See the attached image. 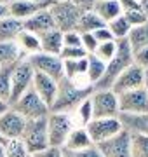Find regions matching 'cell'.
<instances>
[{
	"label": "cell",
	"mask_w": 148,
	"mask_h": 157,
	"mask_svg": "<svg viewBox=\"0 0 148 157\" xmlns=\"http://www.w3.org/2000/svg\"><path fill=\"white\" fill-rule=\"evenodd\" d=\"M92 91H94L92 86H79L65 77L59 78L57 80L56 100H54V105H52L51 112L72 115L80 103L92 94Z\"/></svg>",
	"instance_id": "cell-1"
},
{
	"label": "cell",
	"mask_w": 148,
	"mask_h": 157,
	"mask_svg": "<svg viewBox=\"0 0 148 157\" xmlns=\"http://www.w3.org/2000/svg\"><path fill=\"white\" fill-rule=\"evenodd\" d=\"M132 65V51L127 44V40H117V52L115 56L106 63V70L103 73L101 80L94 86V89H112L115 78L124 72L125 68Z\"/></svg>",
	"instance_id": "cell-2"
},
{
	"label": "cell",
	"mask_w": 148,
	"mask_h": 157,
	"mask_svg": "<svg viewBox=\"0 0 148 157\" xmlns=\"http://www.w3.org/2000/svg\"><path fill=\"white\" fill-rule=\"evenodd\" d=\"M49 12L56 30L61 33L75 32L77 23L84 12V2H54L49 6Z\"/></svg>",
	"instance_id": "cell-3"
},
{
	"label": "cell",
	"mask_w": 148,
	"mask_h": 157,
	"mask_svg": "<svg viewBox=\"0 0 148 157\" xmlns=\"http://www.w3.org/2000/svg\"><path fill=\"white\" fill-rule=\"evenodd\" d=\"M46 122H47V141H49V147L63 148L70 131L75 128L72 115L49 112V115L46 117Z\"/></svg>",
	"instance_id": "cell-4"
},
{
	"label": "cell",
	"mask_w": 148,
	"mask_h": 157,
	"mask_svg": "<svg viewBox=\"0 0 148 157\" xmlns=\"http://www.w3.org/2000/svg\"><path fill=\"white\" fill-rule=\"evenodd\" d=\"M19 140L23 141L24 148L30 155L39 154L49 147L47 141V122L46 119H35V121H26L23 129V135Z\"/></svg>",
	"instance_id": "cell-5"
},
{
	"label": "cell",
	"mask_w": 148,
	"mask_h": 157,
	"mask_svg": "<svg viewBox=\"0 0 148 157\" xmlns=\"http://www.w3.org/2000/svg\"><path fill=\"white\" fill-rule=\"evenodd\" d=\"M33 68L30 67V63L24 59H19L11 67V100H9V107L16 100H19L21 96L28 89H31L33 84Z\"/></svg>",
	"instance_id": "cell-6"
},
{
	"label": "cell",
	"mask_w": 148,
	"mask_h": 157,
	"mask_svg": "<svg viewBox=\"0 0 148 157\" xmlns=\"http://www.w3.org/2000/svg\"><path fill=\"white\" fill-rule=\"evenodd\" d=\"M14 112H17L24 121H35V119H46L49 115V108L44 101L40 100L33 89H28L19 100L11 105Z\"/></svg>",
	"instance_id": "cell-7"
},
{
	"label": "cell",
	"mask_w": 148,
	"mask_h": 157,
	"mask_svg": "<svg viewBox=\"0 0 148 157\" xmlns=\"http://www.w3.org/2000/svg\"><path fill=\"white\" fill-rule=\"evenodd\" d=\"M89 98H91L94 119L119 117V96L112 89H94Z\"/></svg>",
	"instance_id": "cell-8"
},
{
	"label": "cell",
	"mask_w": 148,
	"mask_h": 157,
	"mask_svg": "<svg viewBox=\"0 0 148 157\" xmlns=\"http://www.w3.org/2000/svg\"><path fill=\"white\" fill-rule=\"evenodd\" d=\"M86 131L89 138H91L92 145L96 147L103 141L112 140L113 136H117L122 131V124H120L119 117L112 119H92L91 122L86 126Z\"/></svg>",
	"instance_id": "cell-9"
},
{
	"label": "cell",
	"mask_w": 148,
	"mask_h": 157,
	"mask_svg": "<svg viewBox=\"0 0 148 157\" xmlns=\"http://www.w3.org/2000/svg\"><path fill=\"white\" fill-rule=\"evenodd\" d=\"M26 61L30 63V67L33 68L35 73H42L47 77L59 80L63 78V59L59 56H52V54H46V52H37L33 56H28Z\"/></svg>",
	"instance_id": "cell-10"
},
{
	"label": "cell",
	"mask_w": 148,
	"mask_h": 157,
	"mask_svg": "<svg viewBox=\"0 0 148 157\" xmlns=\"http://www.w3.org/2000/svg\"><path fill=\"white\" fill-rule=\"evenodd\" d=\"M145 87V70H141L139 67H136L134 63L129 65L119 77L115 78V82L112 84V91L117 96L129 93V91Z\"/></svg>",
	"instance_id": "cell-11"
},
{
	"label": "cell",
	"mask_w": 148,
	"mask_h": 157,
	"mask_svg": "<svg viewBox=\"0 0 148 157\" xmlns=\"http://www.w3.org/2000/svg\"><path fill=\"white\" fill-rule=\"evenodd\" d=\"M148 112V93L145 87L129 91L119 96V115H136Z\"/></svg>",
	"instance_id": "cell-12"
},
{
	"label": "cell",
	"mask_w": 148,
	"mask_h": 157,
	"mask_svg": "<svg viewBox=\"0 0 148 157\" xmlns=\"http://www.w3.org/2000/svg\"><path fill=\"white\" fill-rule=\"evenodd\" d=\"M101 157H131V135L127 131H120L112 140L96 145Z\"/></svg>",
	"instance_id": "cell-13"
},
{
	"label": "cell",
	"mask_w": 148,
	"mask_h": 157,
	"mask_svg": "<svg viewBox=\"0 0 148 157\" xmlns=\"http://www.w3.org/2000/svg\"><path fill=\"white\" fill-rule=\"evenodd\" d=\"M24 124H26V121L9 107L7 112H4L0 115V136L6 141L19 140L21 135H23Z\"/></svg>",
	"instance_id": "cell-14"
},
{
	"label": "cell",
	"mask_w": 148,
	"mask_h": 157,
	"mask_svg": "<svg viewBox=\"0 0 148 157\" xmlns=\"http://www.w3.org/2000/svg\"><path fill=\"white\" fill-rule=\"evenodd\" d=\"M31 89L37 93L40 100L47 105V108L51 110L52 105H54V100H56V93H57V80L47 77V75H42V73H35L33 75V84H31Z\"/></svg>",
	"instance_id": "cell-15"
},
{
	"label": "cell",
	"mask_w": 148,
	"mask_h": 157,
	"mask_svg": "<svg viewBox=\"0 0 148 157\" xmlns=\"http://www.w3.org/2000/svg\"><path fill=\"white\" fill-rule=\"evenodd\" d=\"M49 6H51V2H31V0L9 2V16L23 23V21H26L28 17L35 16L37 12L47 9Z\"/></svg>",
	"instance_id": "cell-16"
},
{
	"label": "cell",
	"mask_w": 148,
	"mask_h": 157,
	"mask_svg": "<svg viewBox=\"0 0 148 157\" xmlns=\"http://www.w3.org/2000/svg\"><path fill=\"white\" fill-rule=\"evenodd\" d=\"M23 30L37 35V37H40L46 32L54 30V21H52V16H51V12H49V7L44 9V11L37 12L35 16L28 17L26 21H23Z\"/></svg>",
	"instance_id": "cell-17"
},
{
	"label": "cell",
	"mask_w": 148,
	"mask_h": 157,
	"mask_svg": "<svg viewBox=\"0 0 148 157\" xmlns=\"http://www.w3.org/2000/svg\"><path fill=\"white\" fill-rule=\"evenodd\" d=\"M119 121L122 124V129L129 135H143L148 136V112L136 113V115H124L120 113Z\"/></svg>",
	"instance_id": "cell-18"
},
{
	"label": "cell",
	"mask_w": 148,
	"mask_h": 157,
	"mask_svg": "<svg viewBox=\"0 0 148 157\" xmlns=\"http://www.w3.org/2000/svg\"><path fill=\"white\" fill-rule=\"evenodd\" d=\"M101 26H105V23L96 16V12L92 11V2H84V12H82L79 23H77L75 32H79V33H92V32L99 30Z\"/></svg>",
	"instance_id": "cell-19"
},
{
	"label": "cell",
	"mask_w": 148,
	"mask_h": 157,
	"mask_svg": "<svg viewBox=\"0 0 148 157\" xmlns=\"http://www.w3.org/2000/svg\"><path fill=\"white\" fill-rule=\"evenodd\" d=\"M92 147V141L87 135L86 128H79V126H75L72 131H70L68 138L65 141V147H63L61 150H68V152H79V150H86Z\"/></svg>",
	"instance_id": "cell-20"
},
{
	"label": "cell",
	"mask_w": 148,
	"mask_h": 157,
	"mask_svg": "<svg viewBox=\"0 0 148 157\" xmlns=\"http://www.w3.org/2000/svg\"><path fill=\"white\" fill-rule=\"evenodd\" d=\"M39 42H40V52L59 56V52L63 49V33L54 28L51 32H46V33L40 35Z\"/></svg>",
	"instance_id": "cell-21"
},
{
	"label": "cell",
	"mask_w": 148,
	"mask_h": 157,
	"mask_svg": "<svg viewBox=\"0 0 148 157\" xmlns=\"http://www.w3.org/2000/svg\"><path fill=\"white\" fill-rule=\"evenodd\" d=\"M92 11L96 12V16L105 25H108L112 19L122 14V7H120V2H117V0H106V2L103 0V2H92Z\"/></svg>",
	"instance_id": "cell-22"
},
{
	"label": "cell",
	"mask_w": 148,
	"mask_h": 157,
	"mask_svg": "<svg viewBox=\"0 0 148 157\" xmlns=\"http://www.w3.org/2000/svg\"><path fill=\"white\" fill-rule=\"evenodd\" d=\"M16 45H17V49L21 51V54H23L24 58L33 56V54L40 52L39 37H37V35H33V33H30V32H24V30L17 35Z\"/></svg>",
	"instance_id": "cell-23"
},
{
	"label": "cell",
	"mask_w": 148,
	"mask_h": 157,
	"mask_svg": "<svg viewBox=\"0 0 148 157\" xmlns=\"http://www.w3.org/2000/svg\"><path fill=\"white\" fill-rule=\"evenodd\" d=\"M21 32H23V23L14 17L9 16L0 21V42H16Z\"/></svg>",
	"instance_id": "cell-24"
},
{
	"label": "cell",
	"mask_w": 148,
	"mask_h": 157,
	"mask_svg": "<svg viewBox=\"0 0 148 157\" xmlns=\"http://www.w3.org/2000/svg\"><path fill=\"white\" fill-rule=\"evenodd\" d=\"M120 7H122V16L129 21V25H131L132 28L143 25L145 21H148L141 11L139 2H120Z\"/></svg>",
	"instance_id": "cell-25"
},
{
	"label": "cell",
	"mask_w": 148,
	"mask_h": 157,
	"mask_svg": "<svg viewBox=\"0 0 148 157\" xmlns=\"http://www.w3.org/2000/svg\"><path fill=\"white\" fill-rule=\"evenodd\" d=\"M125 40H127V44H129L132 52L141 49V47H148V21H145L139 26L131 28V32H129Z\"/></svg>",
	"instance_id": "cell-26"
},
{
	"label": "cell",
	"mask_w": 148,
	"mask_h": 157,
	"mask_svg": "<svg viewBox=\"0 0 148 157\" xmlns=\"http://www.w3.org/2000/svg\"><path fill=\"white\" fill-rule=\"evenodd\" d=\"M19 59H24L16 42H0V68L11 67Z\"/></svg>",
	"instance_id": "cell-27"
},
{
	"label": "cell",
	"mask_w": 148,
	"mask_h": 157,
	"mask_svg": "<svg viewBox=\"0 0 148 157\" xmlns=\"http://www.w3.org/2000/svg\"><path fill=\"white\" fill-rule=\"evenodd\" d=\"M106 70V63H103L101 59H98L96 56L89 54L87 56V72H86V77L89 80L91 86H96L99 80H101L103 73Z\"/></svg>",
	"instance_id": "cell-28"
},
{
	"label": "cell",
	"mask_w": 148,
	"mask_h": 157,
	"mask_svg": "<svg viewBox=\"0 0 148 157\" xmlns=\"http://www.w3.org/2000/svg\"><path fill=\"white\" fill-rule=\"evenodd\" d=\"M106 28L110 30V33H112L113 40H125L132 26L129 25V21H127V19H125V17L120 14L119 17L112 19V21L106 25Z\"/></svg>",
	"instance_id": "cell-29"
},
{
	"label": "cell",
	"mask_w": 148,
	"mask_h": 157,
	"mask_svg": "<svg viewBox=\"0 0 148 157\" xmlns=\"http://www.w3.org/2000/svg\"><path fill=\"white\" fill-rule=\"evenodd\" d=\"M77 119L79 121V128H86L87 124L91 122L92 119V105H91V98H86V100L80 103L77 110L72 113V119Z\"/></svg>",
	"instance_id": "cell-30"
},
{
	"label": "cell",
	"mask_w": 148,
	"mask_h": 157,
	"mask_svg": "<svg viewBox=\"0 0 148 157\" xmlns=\"http://www.w3.org/2000/svg\"><path fill=\"white\" fill-rule=\"evenodd\" d=\"M117 52V40H110V42H103L98 44L96 51L92 52V56H96L98 59H101L103 63H108Z\"/></svg>",
	"instance_id": "cell-31"
},
{
	"label": "cell",
	"mask_w": 148,
	"mask_h": 157,
	"mask_svg": "<svg viewBox=\"0 0 148 157\" xmlns=\"http://www.w3.org/2000/svg\"><path fill=\"white\" fill-rule=\"evenodd\" d=\"M131 157H148V136L131 135Z\"/></svg>",
	"instance_id": "cell-32"
},
{
	"label": "cell",
	"mask_w": 148,
	"mask_h": 157,
	"mask_svg": "<svg viewBox=\"0 0 148 157\" xmlns=\"http://www.w3.org/2000/svg\"><path fill=\"white\" fill-rule=\"evenodd\" d=\"M11 67L0 68V100L6 103L11 100Z\"/></svg>",
	"instance_id": "cell-33"
},
{
	"label": "cell",
	"mask_w": 148,
	"mask_h": 157,
	"mask_svg": "<svg viewBox=\"0 0 148 157\" xmlns=\"http://www.w3.org/2000/svg\"><path fill=\"white\" fill-rule=\"evenodd\" d=\"M4 152H6V157H28L30 155L21 140H9V141H6Z\"/></svg>",
	"instance_id": "cell-34"
},
{
	"label": "cell",
	"mask_w": 148,
	"mask_h": 157,
	"mask_svg": "<svg viewBox=\"0 0 148 157\" xmlns=\"http://www.w3.org/2000/svg\"><path fill=\"white\" fill-rule=\"evenodd\" d=\"M86 51L82 47H63L61 52H59V58L63 61H70V59H82L86 58Z\"/></svg>",
	"instance_id": "cell-35"
},
{
	"label": "cell",
	"mask_w": 148,
	"mask_h": 157,
	"mask_svg": "<svg viewBox=\"0 0 148 157\" xmlns=\"http://www.w3.org/2000/svg\"><path fill=\"white\" fill-rule=\"evenodd\" d=\"M132 63L139 67L141 70L148 72V47H141L132 52Z\"/></svg>",
	"instance_id": "cell-36"
},
{
	"label": "cell",
	"mask_w": 148,
	"mask_h": 157,
	"mask_svg": "<svg viewBox=\"0 0 148 157\" xmlns=\"http://www.w3.org/2000/svg\"><path fill=\"white\" fill-rule=\"evenodd\" d=\"M80 45H82V49L86 51V54H92L98 47V42L94 39V35L92 33H80Z\"/></svg>",
	"instance_id": "cell-37"
},
{
	"label": "cell",
	"mask_w": 148,
	"mask_h": 157,
	"mask_svg": "<svg viewBox=\"0 0 148 157\" xmlns=\"http://www.w3.org/2000/svg\"><path fill=\"white\" fill-rule=\"evenodd\" d=\"M63 157H101L99 150L92 145L86 150H79V152H68V150H63Z\"/></svg>",
	"instance_id": "cell-38"
},
{
	"label": "cell",
	"mask_w": 148,
	"mask_h": 157,
	"mask_svg": "<svg viewBox=\"0 0 148 157\" xmlns=\"http://www.w3.org/2000/svg\"><path fill=\"white\" fill-rule=\"evenodd\" d=\"M63 47H82L80 45L79 32H66V33H63Z\"/></svg>",
	"instance_id": "cell-39"
},
{
	"label": "cell",
	"mask_w": 148,
	"mask_h": 157,
	"mask_svg": "<svg viewBox=\"0 0 148 157\" xmlns=\"http://www.w3.org/2000/svg\"><path fill=\"white\" fill-rule=\"evenodd\" d=\"M92 35H94V39H96L98 44H103V42H110V40H113V37H112V33H110V30L106 28V25L101 26L99 30H96V32H92Z\"/></svg>",
	"instance_id": "cell-40"
},
{
	"label": "cell",
	"mask_w": 148,
	"mask_h": 157,
	"mask_svg": "<svg viewBox=\"0 0 148 157\" xmlns=\"http://www.w3.org/2000/svg\"><path fill=\"white\" fill-rule=\"evenodd\" d=\"M33 157H63V150H61V148H52V147H47L46 150L39 152V154H33Z\"/></svg>",
	"instance_id": "cell-41"
},
{
	"label": "cell",
	"mask_w": 148,
	"mask_h": 157,
	"mask_svg": "<svg viewBox=\"0 0 148 157\" xmlns=\"http://www.w3.org/2000/svg\"><path fill=\"white\" fill-rule=\"evenodd\" d=\"M9 17V4L6 2H0V21Z\"/></svg>",
	"instance_id": "cell-42"
},
{
	"label": "cell",
	"mask_w": 148,
	"mask_h": 157,
	"mask_svg": "<svg viewBox=\"0 0 148 157\" xmlns=\"http://www.w3.org/2000/svg\"><path fill=\"white\" fill-rule=\"evenodd\" d=\"M139 6H141V11H143V14H145V17L148 19V0H145V2H139Z\"/></svg>",
	"instance_id": "cell-43"
},
{
	"label": "cell",
	"mask_w": 148,
	"mask_h": 157,
	"mask_svg": "<svg viewBox=\"0 0 148 157\" xmlns=\"http://www.w3.org/2000/svg\"><path fill=\"white\" fill-rule=\"evenodd\" d=\"M7 110H9V103H6V101L0 100V115H2L4 112H7Z\"/></svg>",
	"instance_id": "cell-44"
},
{
	"label": "cell",
	"mask_w": 148,
	"mask_h": 157,
	"mask_svg": "<svg viewBox=\"0 0 148 157\" xmlns=\"http://www.w3.org/2000/svg\"><path fill=\"white\" fill-rule=\"evenodd\" d=\"M145 89L148 93V72H145Z\"/></svg>",
	"instance_id": "cell-45"
},
{
	"label": "cell",
	"mask_w": 148,
	"mask_h": 157,
	"mask_svg": "<svg viewBox=\"0 0 148 157\" xmlns=\"http://www.w3.org/2000/svg\"><path fill=\"white\" fill-rule=\"evenodd\" d=\"M0 157H6V152H4V145H0Z\"/></svg>",
	"instance_id": "cell-46"
},
{
	"label": "cell",
	"mask_w": 148,
	"mask_h": 157,
	"mask_svg": "<svg viewBox=\"0 0 148 157\" xmlns=\"http://www.w3.org/2000/svg\"><path fill=\"white\" fill-rule=\"evenodd\" d=\"M0 145H6V140H4L2 136H0Z\"/></svg>",
	"instance_id": "cell-47"
},
{
	"label": "cell",
	"mask_w": 148,
	"mask_h": 157,
	"mask_svg": "<svg viewBox=\"0 0 148 157\" xmlns=\"http://www.w3.org/2000/svg\"><path fill=\"white\" fill-rule=\"evenodd\" d=\"M28 157H33V155H28Z\"/></svg>",
	"instance_id": "cell-48"
}]
</instances>
